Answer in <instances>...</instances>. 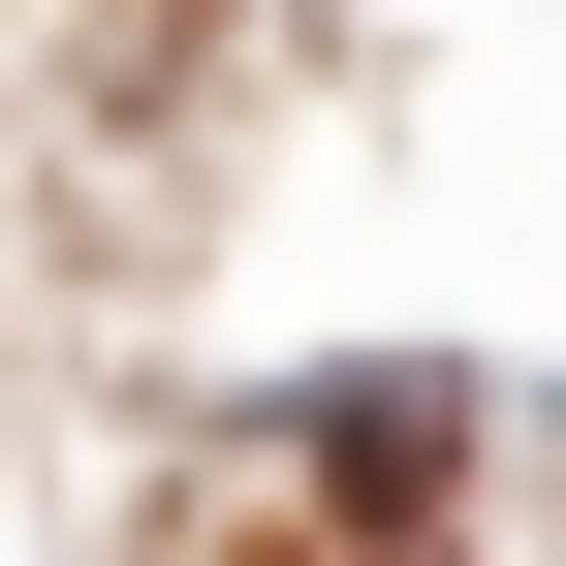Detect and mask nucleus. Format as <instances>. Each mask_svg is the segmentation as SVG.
<instances>
[{
	"label": "nucleus",
	"mask_w": 566,
	"mask_h": 566,
	"mask_svg": "<svg viewBox=\"0 0 566 566\" xmlns=\"http://www.w3.org/2000/svg\"><path fill=\"white\" fill-rule=\"evenodd\" d=\"M441 472H472L441 378H346V409H315V504H346V535H441Z\"/></svg>",
	"instance_id": "obj_1"
}]
</instances>
